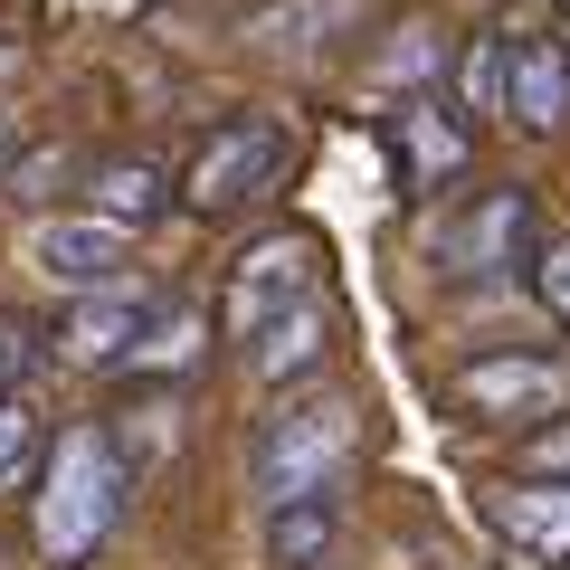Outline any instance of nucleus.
<instances>
[{
	"label": "nucleus",
	"instance_id": "nucleus-1",
	"mask_svg": "<svg viewBox=\"0 0 570 570\" xmlns=\"http://www.w3.org/2000/svg\"><path fill=\"white\" fill-rule=\"evenodd\" d=\"M362 448H371L362 390H285L257 419V438H247V494L266 513L276 504H324L362 466Z\"/></svg>",
	"mask_w": 570,
	"mask_h": 570
},
{
	"label": "nucleus",
	"instance_id": "nucleus-2",
	"mask_svg": "<svg viewBox=\"0 0 570 570\" xmlns=\"http://www.w3.org/2000/svg\"><path fill=\"white\" fill-rule=\"evenodd\" d=\"M124 494H134V466H124V448L105 438L96 419H77L48 448V475H39V561L48 570H86L105 542H115L124 523Z\"/></svg>",
	"mask_w": 570,
	"mask_h": 570
},
{
	"label": "nucleus",
	"instance_id": "nucleus-3",
	"mask_svg": "<svg viewBox=\"0 0 570 570\" xmlns=\"http://www.w3.org/2000/svg\"><path fill=\"white\" fill-rule=\"evenodd\" d=\"M285 171H295V134H285L276 115H238V124H219V134L190 153L181 209L190 219H238V209H257L266 190H285Z\"/></svg>",
	"mask_w": 570,
	"mask_h": 570
},
{
	"label": "nucleus",
	"instance_id": "nucleus-4",
	"mask_svg": "<svg viewBox=\"0 0 570 570\" xmlns=\"http://www.w3.org/2000/svg\"><path fill=\"white\" fill-rule=\"evenodd\" d=\"M314 276H324V247H314L305 228H266L219 285V333L247 352L266 324H285L295 305H314Z\"/></svg>",
	"mask_w": 570,
	"mask_h": 570
},
{
	"label": "nucleus",
	"instance_id": "nucleus-5",
	"mask_svg": "<svg viewBox=\"0 0 570 570\" xmlns=\"http://www.w3.org/2000/svg\"><path fill=\"white\" fill-rule=\"evenodd\" d=\"M448 409H466L475 428H532L570 409V362L551 352H475L448 371Z\"/></svg>",
	"mask_w": 570,
	"mask_h": 570
},
{
	"label": "nucleus",
	"instance_id": "nucleus-6",
	"mask_svg": "<svg viewBox=\"0 0 570 570\" xmlns=\"http://www.w3.org/2000/svg\"><path fill=\"white\" fill-rule=\"evenodd\" d=\"M438 276H513L532 257V190H475L466 209L428 228Z\"/></svg>",
	"mask_w": 570,
	"mask_h": 570
},
{
	"label": "nucleus",
	"instance_id": "nucleus-7",
	"mask_svg": "<svg viewBox=\"0 0 570 570\" xmlns=\"http://www.w3.org/2000/svg\"><path fill=\"white\" fill-rule=\"evenodd\" d=\"M29 266H39L58 295H105V285H134V228L96 219V209H77V219H39V228H29Z\"/></svg>",
	"mask_w": 570,
	"mask_h": 570
},
{
	"label": "nucleus",
	"instance_id": "nucleus-8",
	"mask_svg": "<svg viewBox=\"0 0 570 570\" xmlns=\"http://www.w3.org/2000/svg\"><path fill=\"white\" fill-rule=\"evenodd\" d=\"M153 305L163 295H142V285H105V295H67V324H58V352L77 371H115L134 362L142 324H153Z\"/></svg>",
	"mask_w": 570,
	"mask_h": 570
},
{
	"label": "nucleus",
	"instance_id": "nucleus-9",
	"mask_svg": "<svg viewBox=\"0 0 570 570\" xmlns=\"http://www.w3.org/2000/svg\"><path fill=\"white\" fill-rule=\"evenodd\" d=\"M494 532H504L513 561L532 570H570V475H523V485H494Z\"/></svg>",
	"mask_w": 570,
	"mask_h": 570
},
{
	"label": "nucleus",
	"instance_id": "nucleus-10",
	"mask_svg": "<svg viewBox=\"0 0 570 570\" xmlns=\"http://www.w3.org/2000/svg\"><path fill=\"white\" fill-rule=\"evenodd\" d=\"M561 115H570V48L551 29H513L504 39V124L561 134Z\"/></svg>",
	"mask_w": 570,
	"mask_h": 570
},
{
	"label": "nucleus",
	"instance_id": "nucleus-11",
	"mask_svg": "<svg viewBox=\"0 0 570 570\" xmlns=\"http://www.w3.org/2000/svg\"><path fill=\"white\" fill-rule=\"evenodd\" d=\"M466 124L448 115L438 96H409L400 115H390V163H400V190H438V181H456L466 171Z\"/></svg>",
	"mask_w": 570,
	"mask_h": 570
},
{
	"label": "nucleus",
	"instance_id": "nucleus-12",
	"mask_svg": "<svg viewBox=\"0 0 570 570\" xmlns=\"http://www.w3.org/2000/svg\"><path fill=\"white\" fill-rule=\"evenodd\" d=\"M324 343H333V314H324V295H314V305H295L285 324H266L257 343H247V371L276 381V390H295L314 362H324Z\"/></svg>",
	"mask_w": 570,
	"mask_h": 570
},
{
	"label": "nucleus",
	"instance_id": "nucleus-13",
	"mask_svg": "<svg viewBox=\"0 0 570 570\" xmlns=\"http://www.w3.org/2000/svg\"><path fill=\"white\" fill-rule=\"evenodd\" d=\"M333 542H343V504H276L266 513V561L276 570H324L333 561Z\"/></svg>",
	"mask_w": 570,
	"mask_h": 570
},
{
	"label": "nucleus",
	"instance_id": "nucleus-14",
	"mask_svg": "<svg viewBox=\"0 0 570 570\" xmlns=\"http://www.w3.org/2000/svg\"><path fill=\"white\" fill-rule=\"evenodd\" d=\"M163 163H105L96 171V219H115V228H153L163 219Z\"/></svg>",
	"mask_w": 570,
	"mask_h": 570
},
{
	"label": "nucleus",
	"instance_id": "nucleus-15",
	"mask_svg": "<svg viewBox=\"0 0 570 570\" xmlns=\"http://www.w3.org/2000/svg\"><path fill=\"white\" fill-rule=\"evenodd\" d=\"M200 343H209V314L200 305H153V324H142V343H134L124 371H190Z\"/></svg>",
	"mask_w": 570,
	"mask_h": 570
},
{
	"label": "nucleus",
	"instance_id": "nucleus-16",
	"mask_svg": "<svg viewBox=\"0 0 570 570\" xmlns=\"http://www.w3.org/2000/svg\"><path fill=\"white\" fill-rule=\"evenodd\" d=\"M29 456H39V409H29V400H0V494L29 475Z\"/></svg>",
	"mask_w": 570,
	"mask_h": 570
},
{
	"label": "nucleus",
	"instance_id": "nucleus-17",
	"mask_svg": "<svg viewBox=\"0 0 570 570\" xmlns=\"http://www.w3.org/2000/svg\"><path fill=\"white\" fill-rule=\"evenodd\" d=\"M466 105L475 115H504V29H485L466 48Z\"/></svg>",
	"mask_w": 570,
	"mask_h": 570
},
{
	"label": "nucleus",
	"instance_id": "nucleus-18",
	"mask_svg": "<svg viewBox=\"0 0 570 570\" xmlns=\"http://www.w3.org/2000/svg\"><path fill=\"white\" fill-rule=\"evenodd\" d=\"M438 58H448V39H438V29H400V48L381 58V86H419V77H438Z\"/></svg>",
	"mask_w": 570,
	"mask_h": 570
},
{
	"label": "nucleus",
	"instance_id": "nucleus-19",
	"mask_svg": "<svg viewBox=\"0 0 570 570\" xmlns=\"http://www.w3.org/2000/svg\"><path fill=\"white\" fill-rule=\"evenodd\" d=\"M532 295H542V305H551V324L570 333V238H551L542 257H532Z\"/></svg>",
	"mask_w": 570,
	"mask_h": 570
},
{
	"label": "nucleus",
	"instance_id": "nucleus-20",
	"mask_svg": "<svg viewBox=\"0 0 570 570\" xmlns=\"http://www.w3.org/2000/svg\"><path fill=\"white\" fill-rule=\"evenodd\" d=\"M532 466H542V475H570V428H542V448H532Z\"/></svg>",
	"mask_w": 570,
	"mask_h": 570
},
{
	"label": "nucleus",
	"instance_id": "nucleus-21",
	"mask_svg": "<svg viewBox=\"0 0 570 570\" xmlns=\"http://www.w3.org/2000/svg\"><path fill=\"white\" fill-rule=\"evenodd\" d=\"M409 570H485V561H466V551H448V542H438V551H419Z\"/></svg>",
	"mask_w": 570,
	"mask_h": 570
},
{
	"label": "nucleus",
	"instance_id": "nucleus-22",
	"mask_svg": "<svg viewBox=\"0 0 570 570\" xmlns=\"http://www.w3.org/2000/svg\"><path fill=\"white\" fill-rule=\"evenodd\" d=\"M0 163H10V115H0Z\"/></svg>",
	"mask_w": 570,
	"mask_h": 570
},
{
	"label": "nucleus",
	"instance_id": "nucleus-23",
	"mask_svg": "<svg viewBox=\"0 0 570 570\" xmlns=\"http://www.w3.org/2000/svg\"><path fill=\"white\" fill-rule=\"evenodd\" d=\"M561 20H570V0H561Z\"/></svg>",
	"mask_w": 570,
	"mask_h": 570
}]
</instances>
